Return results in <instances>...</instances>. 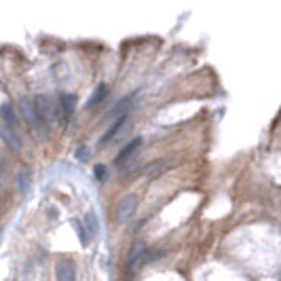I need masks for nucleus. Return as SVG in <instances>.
I'll use <instances>...</instances> for the list:
<instances>
[{
	"instance_id": "1",
	"label": "nucleus",
	"mask_w": 281,
	"mask_h": 281,
	"mask_svg": "<svg viewBox=\"0 0 281 281\" xmlns=\"http://www.w3.org/2000/svg\"><path fill=\"white\" fill-rule=\"evenodd\" d=\"M138 205H140V197L138 195H125L123 199L117 203V222L119 224H125V222H129L133 218V214L138 212Z\"/></svg>"
},
{
	"instance_id": "2",
	"label": "nucleus",
	"mask_w": 281,
	"mask_h": 281,
	"mask_svg": "<svg viewBox=\"0 0 281 281\" xmlns=\"http://www.w3.org/2000/svg\"><path fill=\"white\" fill-rule=\"evenodd\" d=\"M34 108H36V114H38V119H40V120H53L55 119L53 104H51L49 98H44V95H36Z\"/></svg>"
},
{
	"instance_id": "3",
	"label": "nucleus",
	"mask_w": 281,
	"mask_h": 281,
	"mask_svg": "<svg viewBox=\"0 0 281 281\" xmlns=\"http://www.w3.org/2000/svg\"><path fill=\"white\" fill-rule=\"evenodd\" d=\"M55 277L57 281H76V271L70 260H60L55 264Z\"/></svg>"
},
{
	"instance_id": "4",
	"label": "nucleus",
	"mask_w": 281,
	"mask_h": 281,
	"mask_svg": "<svg viewBox=\"0 0 281 281\" xmlns=\"http://www.w3.org/2000/svg\"><path fill=\"white\" fill-rule=\"evenodd\" d=\"M60 106H61V114H63V123H68L74 114L76 108V95L72 93H61L60 95Z\"/></svg>"
},
{
	"instance_id": "5",
	"label": "nucleus",
	"mask_w": 281,
	"mask_h": 281,
	"mask_svg": "<svg viewBox=\"0 0 281 281\" xmlns=\"http://www.w3.org/2000/svg\"><path fill=\"white\" fill-rule=\"evenodd\" d=\"M21 110H23V114H25V120H28L32 127L40 129V119H38V114H36L34 101L28 100V98H23V100H21Z\"/></svg>"
},
{
	"instance_id": "6",
	"label": "nucleus",
	"mask_w": 281,
	"mask_h": 281,
	"mask_svg": "<svg viewBox=\"0 0 281 281\" xmlns=\"http://www.w3.org/2000/svg\"><path fill=\"white\" fill-rule=\"evenodd\" d=\"M140 144H142V138H136V140H131V142L127 144L123 150H120V155H119L117 159H114V163H117V165L125 163V161H127V159H129V157H133V155H136V150L140 148Z\"/></svg>"
},
{
	"instance_id": "7",
	"label": "nucleus",
	"mask_w": 281,
	"mask_h": 281,
	"mask_svg": "<svg viewBox=\"0 0 281 281\" xmlns=\"http://www.w3.org/2000/svg\"><path fill=\"white\" fill-rule=\"evenodd\" d=\"M125 123H127V112H125V114H120V117H117V120H114V123L110 125V129H108V131L104 133V138L100 140V144H106V142H110V140H112L114 136H117V133H119V129H120V127H123Z\"/></svg>"
},
{
	"instance_id": "8",
	"label": "nucleus",
	"mask_w": 281,
	"mask_h": 281,
	"mask_svg": "<svg viewBox=\"0 0 281 281\" xmlns=\"http://www.w3.org/2000/svg\"><path fill=\"white\" fill-rule=\"evenodd\" d=\"M144 254H146V245L142 243V241H138V243H136V245H133L131 250H129V254H127L125 264H127V266H133V264H136L140 258H144Z\"/></svg>"
},
{
	"instance_id": "9",
	"label": "nucleus",
	"mask_w": 281,
	"mask_h": 281,
	"mask_svg": "<svg viewBox=\"0 0 281 281\" xmlns=\"http://www.w3.org/2000/svg\"><path fill=\"white\" fill-rule=\"evenodd\" d=\"M82 226H85L87 235L91 237V235H98L100 233V222H98V216H95L93 212H89L85 216V220H82Z\"/></svg>"
},
{
	"instance_id": "10",
	"label": "nucleus",
	"mask_w": 281,
	"mask_h": 281,
	"mask_svg": "<svg viewBox=\"0 0 281 281\" xmlns=\"http://www.w3.org/2000/svg\"><path fill=\"white\" fill-rule=\"evenodd\" d=\"M17 184H19V190H21V195H28V190H30V171L28 169H19L17 171Z\"/></svg>"
},
{
	"instance_id": "11",
	"label": "nucleus",
	"mask_w": 281,
	"mask_h": 281,
	"mask_svg": "<svg viewBox=\"0 0 281 281\" xmlns=\"http://www.w3.org/2000/svg\"><path fill=\"white\" fill-rule=\"evenodd\" d=\"M2 138L6 140V144H9V146H11V148L15 150V152L21 150V144H19V140H17L15 133H13L11 127H2Z\"/></svg>"
},
{
	"instance_id": "12",
	"label": "nucleus",
	"mask_w": 281,
	"mask_h": 281,
	"mask_svg": "<svg viewBox=\"0 0 281 281\" xmlns=\"http://www.w3.org/2000/svg\"><path fill=\"white\" fill-rule=\"evenodd\" d=\"M106 93H108V87L104 85V82H101V85H98V89L93 91V95H91V100H89V104H87V106H89V108H93L95 104H100V101L106 98Z\"/></svg>"
},
{
	"instance_id": "13",
	"label": "nucleus",
	"mask_w": 281,
	"mask_h": 281,
	"mask_svg": "<svg viewBox=\"0 0 281 281\" xmlns=\"http://www.w3.org/2000/svg\"><path fill=\"white\" fill-rule=\"evenodd\" d=\"M72 226H74V231H76V235H79V241H80V245H89V241H91V237L87 235V231H85V226H82V222H79V220H72Z\"/></svg>"
},
{
	"instance_id": "14",
	"label": "nucleus",
	"mask_w": 281,
	"mask_h": 281,
	"mask_svg": "<svg viewBox=\"0 0 281 281\" xmlns=\"http://www.w3.org/2000/svg\"><path fill=\"white\" fill-rule=\"evenodd\" d=\"M0 117L4 119L6 125H15V123H17L15 112H13V106H11V104H2V106H0Z\"/></svg>"
},
{
	"instance_id": "15",
	"label": "nucleus",
	"mask_w": 281,
	"mask_h": 281,
	"mask_svg": "<svg viewBox=\"0 0 281 281\" xmlns=\"http://www.w3.org/2000/svg\"><path fill=\"white\" fill-rule=\"evenodd\" d=\"M167 167H169V163H167V161H163V159H161V161L150 163V165H148V169H146V171H148V176H159V174H163V171L167 169Z\"/></svg>"
},
{
	"instance_id": "16",
	"label": "nucleus",
	"mask_w": 281,
	"mask_h": 281,
	"mask_svg": "<svg viewBox=\"0 0 281 281\" xmlns=\"http://www.w3.org/2000/svg\"><path fill=\"white\" fill-rule=\"evenodd\" d=\"M129 104H131V95H127V98H123L117 106L112 108L110 114H112V117H120V114H125V110H127V106H129Z\"/></svg>"
},
{
	"instance_id": "17",
	"label": "nucleus",
	"mask_w": 281,
	"mask_h": 281,
	"mask_svg": "<svg viewBox=\"0 0 281 281\" xmlns=\"http://www.w3.org/2000/svg\"><path fill=\"white\" fill-rule=\"evenodd\" d=\"M93 176H95V180H104V178H106V167H104V165H95V167H93Z\"/></svg>"
},
{
	"instance_id": "18",
	"label": "nucleus",
	"mask_w": 281,
	"mask_h": 281,
	"mask_svg": "<svg viewBox=\"0 0 281 281\" xmlns=\"http://www.w3.org/2000/svg\"><path fill=\"white\" fill-rule=\"evenodd\" d=\"M76 159H79V161H87V159H89V150H87V146H80V148L76 150Z\"/></svg>"
},
{
	"instance_id": "19",
	"label": "nucleus",
	"mask_w": 281,
	"mask_h": 281,
	"mask_svg": "<svg viewBox=\"0 0 281 281\" xmlns=\"http://www.w3.org/2000/svg\"><path fill=\"white\" fill-rule=\"evenodd\" d=\"M144 258H146V262H152V260L161 258V250H155V252H150V256H146V254H144Z\"/></svg>"
},
{
	"instance_id": "20",
	"label": "nucleus",
	"mask_w": 281,
	"mask_h": 281,
	"mask_svg": "<svg viewBox=\"0 0 281 281\" xmlns=\"http://www.w3.org/2000/svg\"><path fill=\"white\" fill-rule=\"evenodd\" d=\"M49 216L51 218H57V209H49Z\"/></svg>"
}]
</instances>
